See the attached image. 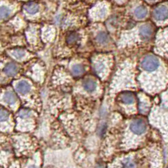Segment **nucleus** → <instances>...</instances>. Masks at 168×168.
<instances>
[{"label": "nucleus", "mask_w": 168, "mask_h": 168, "mask_svg": "<svg viewBox=\"0 0 168 168\" xmlns=\"http://www.w3.org/2000/svg\"><path fill=\"white\" fill-rule=\"evenodd\" d=\"M72 73L74 76H81L84 73V69L82 65L75 64L73 66Z\"/></svg>", "instance_id": "13"}, {"label": "nucleus", "mask_w": 168, "mask_h": 168, "mask_svg": "<svg viewBox=\"0 0 168 168\" xmlns=\"http://www.w3.org/2000/svg\"><path fill=\"white\" fill-rule=\"evenodd\" d=\"M16 90L18 91L19 93L22 94V95H25V94H26V93L30 91L31 86L26 81H20V82H19L18 84H16Z\"/></svg>", "instance_id": "7"}, {"label": "nucleus", "mask_w": 168, "mask_h": 168, "mask_svg": "<svg viewBox=\"0 0 168 168\" xmlns=\"http://www.w3.org/2000/svg\"><path fill=\"white\" fill-rule=\"evenodd\" d=\"M131 131L136 134H142L146 131V123L142 119H135L130 124Z\"/></svg>", "instance_id": "2"}, {"label": "nucleus", "mask_w": 168, "mask_h": 168, "mask_svg": "<svg viewBox=\"0 0 168 168\" xmlns=\"http://www.w3.org/2000/svg\"><path fill=\"white\" fill-rule=\"evenodd\" d=\"M94 69L96 70V72L97 74H101V72H103V70L105 69V65H104L103 62H97L94 65Z\"/></svg>", "instance_id": "18"}, {"label": "nucleus", "mask_w": 168, "mask_h": 168, "mask_svg": "<svg viewBox=\"0 0 168 168\" xmlns=\"http://www.w3.org/2000/svg\"><path fill=\"white\" fill-rule=\"evenodd\" d=\"M31 115H32V111L31 110H29V109H26V108L21 109L18 112V116L20 117V118H28L31 117Z\"/></svg>", "instance_id": "16"}, {"label": "nucleus", "mask_w": 168, "mask_h": 168, "mask_svg": "<svg viewBox=\"0 0 168 168\" xmlns=\"http://www.w3.org/2000/svg\"><path fill=\"white\" fill-rule=\"evenodd\" d=\"M25 10L31 15H34L36 13H37L39 10V6L35 3H29V4H26L25 6Z\"/></svg>", "instance_id": "9"}, {"label": "nucleus", "mask_w": 168, "mask_h": 168, "mask_svg": "<svg viewBox=\"0 0 168 168\" xmlns=\"http://www.w3.org/2000/svg\"><path fill=\"white\" fill-rule=\"evenodd\" d=\"M97 168H102V166H97Z\"/></svg>", "instance_id": "22"}, {"label": "nucleus", "mask_w": 168, "mask_h": 168, "mask_svg": "<svg viewBox=\"0 0 168 168\" xmlns=\"http://www.w3.org/2000/svg\"><path fill=\"white\" fill-rule=\"evenodd\" d=\"M153 17L158 21L166 20L168 18V8L164 5L157 7L153 11Z\"/></svg>", "instance_id": "3"}, {"label": "nucleus", "mask_w": 168, "mask_h": 168, "mask_svg": "<svg viewBox=\"0 0 168 168\" xmlns=\"http://www.w3.org/2000/svg\"><path fill=\"white\" fill-rule=\"evenodd\" d=\"M4 100L6 103L13 104L15 103L16 101H17V96H15V93H13V92L11 91H8L4 94Z\"/></svg>", "instance_id": "10"}, {"label": "nucleus", "mask_w": 168, "mask_h": 168, "mask_svg": "<svg viewBox=\"0 0 168 168\" xmlns=\"http://www.w3.org/2000/svg\"><path fill=\"white\" fill-rule=\"evenodd\" d=\"M83 86L85 89V91H87L88 92H92L96 90L97 84L96 81H94L93 80H86L84 82Z\"/></svg>", "instance_id": "8"}, {"label": "nucleus", "mask_w": 168, "mask_h": 168, "mask_svg": "<svg viewBox=\"0 0 168 168\" xmlns=\"http://www.w3.org/2000/svg\"><path fill=\"white\" fill-rule=\"evenodd\" d=\"M96 39H97V41H98L101 44H105V43H107V42L109 41V36H108V34H107V32L101 31V32H100L99 34L97 35Z\"/></svg>", "instance_id": "14"}, {"label": "nucleus", "mask_w": 168, "mask_h": 168, "mask_svg": "<svg viewBox=\"0 0 168 168\" xmlns=\"http://www.w3.org/2000/svg\"><path fill=\"white\" fill-rule=\"evenodd\" d=\"M141 67L145 71L152 72L160 67V60L155 55L152 54L146 55L141 61Z\"/></svg>", "instance_id": "1"}, {"label": "nucleus", "mask_w": 168, "mask_h": 168, "mask_svg": "<svg viewBox=\"0 0 168 168\" xmlns=\"http://www.w3.org/2000/svg\"><path fill=\"white\" fill-rule=\"evenodd\" d=\"M121 168H136V163L131 158H126L122 160Z\"/></svg>", "instance_id": "12"}, {"label": "nucleus", "mask_w": 168, "mask_h": 168, "mask_svg": "<svg viewBox=\"0 0 168 168\" xmlns=\"http://www.w3.org/2000/svg\"><path fill=\"white\" fill-rule=\"evenodd\" d=\"M9 15H10V9L6 6H2L1 7V19H2V20L8 19Z\"/></svg>", "instance_id": "15"}, {"label": "nucleus", "mask_w": 168, "mask_h": 168, "mask_svg": "<svg viewBox=\"0 0 168 168\" xmlns=\"http://www.w3.org/2000/svg\"><path fill=\"white\" fill-rule=\"evenodd\" d=\"M12 54H13V56L16 58H21V57H23L25 55H26V52L22 49H16L14 50L13 52H12Z\"/></svg>", "instance_id": "19"}, {"label": "nucleus", "mask_w": 168, "mask_h": 168, "mask_svg": "<svg viewBox=\"0 0 168 168\" xmlns=\"http://www.w3.org/2000/svg\"><path fill=\"white\" fill-rule=\"evenodd\" d=\"M4 72L9 75V76H13L16 74V73L18 72V67L15 63H9L8 64L5 65L4 69Z\"/></svg>", "instance_id": "6"}, {"label": "nucleus", "mask_w": 168, "mask_h": 168, "mask_svg": "<svg viewBox=\"0 0 168 168\" xmlns=\"http://www.w3.org/2000/svg\"><path fill=\"white\" fill-rule=\"evenodd\" d=\"M29 168H37L36 166H30Z\"/></svg>", "instance_id": "21"}, {"label": "nucleus", "mask_w": 168, "mask_h": 168, "mask_svg": "<svg viewBox=\"0 0 168 168\" xmlns=\"http://www.w3.org/2000/svg\"><path fill=\"white\" fill-rule=\"evenodd\" d=\"M78 40H79V35L77 34V33H74V32L70 33V34L68 36V37H67V42H68L69 44H74V43H75Z\"/></svg>", "instance_id": "17"}, {"label": "nucleus", "mask_w": 168, "mask_h": 168, "mask_svg": "<svg viewBox=\"0 0 168 168\" xmlns=\"http://www.w3.org/2000/svg\"><path fill=\"white\" fill-rule=\"evenodd\" d=\"M9 118V113L8 112V111L4 110V108H2L1 109V122H5L6 120H8Z\"/></svg>", "instance_id": "20"}, {"label": "nucleus", "mask_w": 168, "mask_h": 168, "mask_svg": "<svg viewBox=\"0 0 168 168\" xmlns=\"http://www.w3.org/2000/svg\"><path fill=\"white\" fill-rule=\"evenodd\" d=\"M119 100L122 103L132 104L135 101V96H134V94L131 92H124L119 96Z\"/></svg>", "instance_id": "5"}, {"label": "nucleus", "mask_w": 168, "mask_h": 168, "mask_svg": "<svg viewBox=\"0 0 168 168\" xmlns=\"http://www.w3.org/2000/svg\"><path fill=\"white\" fill-rule=\"evenodd\" d=\"M134 15L136 16V18L138 19H144L145 16L147 15V9L143 6H139L134 10Z\"/></svg>", "instance_id": "11"}, {"label": "nucleus", "mask_w": 168, "mask_h": 168, "mask_svg": "<svg viewBox=\"0 0 168 168\" xmlns=\"http://www.w3.org/2000/svg\"><path fill=\"white\" fill-rule=\"evenodd\" d=\"M139 34H140V36L142 37V39L149 40V39L151 38L153 34L152 26L150 25H148V24L143 25L140 27V29H139Z\"/></svg>", "instance_id": "4"}]
</instances>
